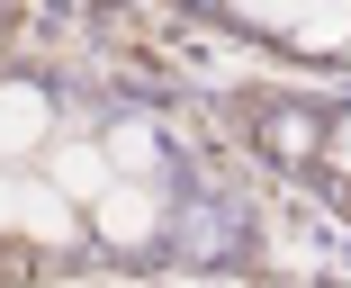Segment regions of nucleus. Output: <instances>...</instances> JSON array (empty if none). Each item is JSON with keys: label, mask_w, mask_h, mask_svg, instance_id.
<instances>
[{"label": "nucleus", "mask_w": 351, "mask_h": 288, "mask_svg": "<svg viewBox=\"0 0 351 288\" xmlns=\"http://www.w3.org/2000/svg\"><path fill=\"white\" fill-rule=\"evenodd\" d=\"M36 135H45V99L27 82H10V91H0V154H27Z\"/></svg>", "instance_id": "f03ea898"}, {"label": "nucleus", "mask_w": 351, "mask_h": 288, "mask_svg": "<svg viewBox=\"0 0 351 288\" xmlns=\"http://www.w3.org/2000/svg\"><path fill=\"white\" fill-rule=\"evenodd\" d=\"M90 216H99V235L108 243H154V189H135V180H108L99 198H90Z\"/></svg>", "instance_id": "f257e3e1"}, {"label": "nucleus", "mask_w": 351, "mask_h": 288, "mask_svg": "<svg viewBox=\"0 0 351 288\" xmlns=\"http://www.w3.org/2000/svg\"><path fill=\"white\" fill-rule=\"evenodd\" d=\"M19 226H27L36 243H63V235H73V226H63V207H54V198H27V207H19Z\"/></svg>", "instance_id": "20e7f679"}, {"label": "nucleus", "mask_w": 351, "mask_h": 288, "mask_svg": "<svg viewBox=\"0 0 351 288\" xmlns=\"http://www.w3.org/2000/svg\"><path fill=\"white\" fill-rule=\"evenodd\" d=\"M342 154H351V117H342Z\"/></svg>", "instance_id": "0eeeda50"}, {"label": "nucleus", "mask_w": 351, "mask_h": 288, "mask_svg": "<svg viewBox=\"0 0 351 288\" xmlns=\"http://www.w3.org/2000/svg\"><path fill=\"white\" fill-rule=\"evenodd\" d=\"M306 144H315L306 117H270V154H306Z\"/></svg>", "instance_id": "423d86ee"}, {"label": "nucleus", "mask_w": 351, "mask_h": 288, "mask_svg": "<svg viewBox=\"0 0 351 288\" xmlns=\"http://www.w3.org/2000/svg\"><path fill=\"white\" fill-rule=\"evenodd\" d=\"M117 163L126 171H154V126H117Z\"/></svg>", "instance_id": "39448f33"}, {"label": "nucleus", "mask_w": 351, "mask_h": 288, "mask_svg": "<svg viewBox=\"0 0 351 288\" xmlns=\"http://www.w3.org/2000/svg\"><path fill=\"white\" fill-rule=\"evenodd\" d=\"M54 180L73 189V198H99V189H108V163L90 154V144H63V154H54Z\"/></svg>", "instance_id": "7ed1b4c3"}]
</instances>
